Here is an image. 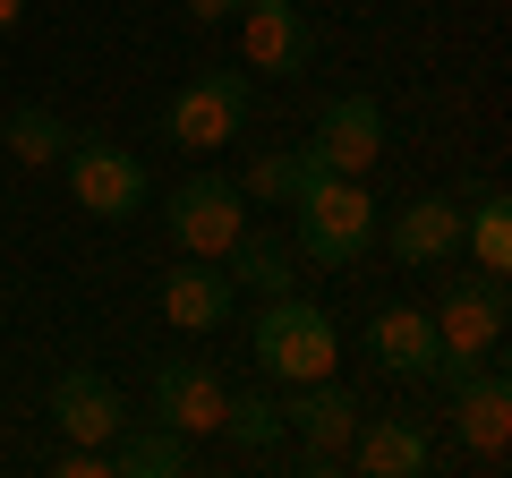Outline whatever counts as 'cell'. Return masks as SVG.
I'll return each mask as SVG.
<instances>
[{
	"label": "cell",
	"mask_w": 512,
	"mask_h": 478,
	"mask_svg": "<svg viewBox=\"0 0 512 478\" xmlns=\"http://www.w3.org/2000/svg\"><path fill=\"white\" fill-rule=\"evenodd\" d=\"M350 470H367V478H419L427 470V436L410 419H359V436H350Z\"/></svg>",
	"instance_id": "obj_16"
},
{
	"label": "cell",
	"mask_w": 512,
	"mask_h": 478,
	"mask_svg": "<svg viewBox=\"0 0 512 478\" xmlns=\"http://www.w3.org/2000/svg\"><path fill=\"white\" fill-rule=\"evenodd\" d=\"M308 154H316L325 171H342V180H367L376 154H384V111H376V94H333V103L316 111Z\"/></svg>",
	"instance_id": "obj_8"
},
{
	"label": "cell",
	"mask_w": 512,
	"mask_h": 478,
	"mask_svg": "<svg viewBox=\"0 0 512 478\" xmlns=\"http://www.w3.org/2000/svg\"><path fill=\"white\" fill-rule=\"evenodd\" d=\"M222 402H231V385H222L205 359H163V368H154V419L180 427L188 444L222 436Z\"/></svg>",
	"instance_id": "obj_9"
},
{
	"label": "cell",
	"mask_w": 512,
	"mask_h": 478,
	"mask_svg": "<svg viewBox=\"0 0 512 478\" xmlns=\"http://www.w3.org/2000/svg\"><path fill=\"white\" fill-rule=\"evenodd\" d=\"M248 350H256V376H265V385H308V376H333V350L342 342H333V316L316 308V299L282 291V299L256 308Z\"/></svg>",
	"instance_id": "obj_3"
},
{
	"label": "cell",
	"mask_w": 512,
	"mask_h": 478,
	"mask_svg": "<svg viewBox=\"0 0 512 478\" xmlns=\"http://www.w3.org/2000/svg\"><path fill=\"white\" fill-rule=\"evenodd\" d=\"M52 427L69 444H111L128 427V410H120V385H111L103 368H60L52 376Z\"/></svg>",
	"instance_id": "obj_11"
},
{
	"label": "cell",
	"mask_w": 512,
	"mask_h": 478,
	"mask_svg": "<svg viewBox=\"0 0 512 478\" xmlns=\"http://www.w3.org/2000/svg\"><path fill=\"white\" fill-rule=\"evenodd\" d=\"M0 146L18 154L26 171H43V163L69 154V120H60L52 103H18V111H9V129H0Z\"/></svg>",
	"instance_id": "obj_19"
},
{
	"label": "cell",
	"mask_w": 512,
	"mask_h": 478,
	"mask_svg": "<svg viewBox=\"0 0 512 478\" xmlns=\"http://www.w3.org/2000/svg\"><path fill=\"white\" fill-rule=\"evenodd\" d=\"M231 9H239V0H188V18H197V26H222Z\"/></svg>",
	"instance_id": "obj_24"
},
{
	"label": "cell",
	"mask_w": 512,
	"mask_h": 478,
	"mask_svg": "<svg viewBox=\"0 0 512 478\" xmlns=\"http://www.w3.org/2000/svg\"><path fill=\"white\" fill-rule=\"evenodd\" d=\"M239 9H282V0H239Z\"/></svg>",
	"instance_id": "obj_26"
},
{
	"label": "cell",
	"mask_w": 512,
	"mask_h": 478,
	"mask_svg": "<svg viewBox=\"0 0 512 478\" xmlns=\"http://www.w3.org/2000/svg\"><path fill=\"white\" fill-rule=\"evenodd\" d=\"M453 248H461V205L453 197H410L402 214H393V257L402 265L427 274V265H444Z\"/></svg>",
	"instance_id": "obj_15"
},
{
	"label": "cell",
	"mask_w": 512,
	"mask_h": 478,
	"mask_svg": "<svg viewBox=\"0 0 512 478\" xmlns=\"http://www.w3.org/2000/svg\"><path fill=\"white\" fill-rule=\"evenodd\" d=\"M427 325H436V376H444V385H461L470 368H487V359H495V342H504V325H512L504 274L444 282V291H436V308H427Z\"/></svg>",
	"instance_id": "obj_2"
},
{
	"label": "cell",
	"mask_w": 512,
	"mask_h": 478,
	"mask_svg": "<svg viewBox=\"0 0 512 478\" xmlns=\"http://www.w3.org/2000/svg\"><path fill=\"white\" fill-rule=\"evenodd\" d=\"M231 282H248L256 299H282L291 291V239H274V231H239L231 239Z\"/></svg>",
	"instance_id": "obj_18"
},
{
	"label": "cell",
	"mask_w": 512,
	"mask_h": 478,
	"mask_svg": "<svg viewBox=\"0 0 512 478\" xmlns=\"http://www.w3.org/2000/svg\"><path fill=\"white\" fill-rule=\"evenodd\" d=\"M69 197L86 205L94 222H128L137 205H146V163L128 146H111V137H69Z\"/></svg>",
	"instance_id": "obj_6"
},
{
	"label": "cell",
	"mask_w": 512,
	"mask_h": 478,
	"mask_svg": "<svg viewBox=\"0 0 512 478\" xmlns=\"http://www.w3.org/2000/svg\"><path fill=\"white\" fill-rule=\"evenodd\" d=\"M453 436L470 444L478 461H504V444H512V385H504V368H470L453 385Z\"/></svg>",
	"instance_id": "obj_12"
},
{
	"label": "cell",
	"mask_w": 512,
	"mask_h": 478,
	"mask_svg": "<svg viewBox=\"0 0 512 478\" xmlns=\"http://www.w3.org/2000/svg\"><path fill=\"white\" fill-rule=\"evenodd\" d=\"M52 478H111V444H69L52 461Z\"/></svg>",
	"instance_id": "obj_23"
},
{
	"label": "cell",
	"mask_w": 512,
	"mask_h": 478,
	"mask_svg": "<svg viewBox=\"0 0 512 478\" xmlns=\"http://www.w3.org/2000/svg\"><path fill=\"white\" fill-rule=\"evenodd\" d=\"M461 231H470L478 274H504V265H512V205L504 197H478V214H461Z\"/></svg>",
	"instance_id": "obj_22"
},
{
	"label": "cell",
	"mask_w": 512,
	"mask_h": 478,
	"mask_svg": "<svg viewBox=\"0 0 512 478\" xmlns=\"http://www.w3.org/2000/svg\"><path fill=\"white\" fill-rule=\"evenodd\" d=\"M231 299H239V282L222 274V257H180L163 274V316L180 333H214L222 316H231Z\"/></svg>",
	"instance_id": "obj_13"
},
{
	"label": "cell",
	"mask_w": 512,
	"mask_h": 478,
	"mask_svg": "<svg viewBox=\"0 0 512 478\" xmlns=\"http://www.w3.org/2000/svg\"><path fill=\"white\" fill-rule=\"evenodd\" d=\"M111 470H120V478H180L188 470V436L163 427V419L120 427V436H111Z\"/></svg>",
	"instance_id": "obj_17"
},
{
	"label": "cell",
	"mask_w": 512,
	"mask_h": 478,
	"mask_svg": "<svg viewBox=\"0 0 512 478\" xmlns=\"http://www.w3.org/2000/svg\"><path fill=\"white\" fill-rule=\"evenodd\" d=\"M367 239H376V197L342 171H316L308 188L291 197V248L308 265H359Z\"/></svg>",
	"instance_id": "obj_1"
},
{
	"label": "cell",
	"mask_w": 512,
	"mask_h": 478,
	"mask_svg": "<svg viewBox=\"0 0 512 478\" xmlns=\"http://www.w3.org/2000/svg\"><path fill=\"white\" fill-rule=\"evenodd\" d=\"M222 436H231L248 461H265L282 436H291V427H282V402H274V393L248 385V393H231V402H222Z\"/></svg>",
	"instance_id": "obj_20"
},
{
	"label": "cell",
	"mask_w": 512,
	"mask_h": 478,
	"mask_svg": "<svg viewBox=\"0 0 512 478\" xmlns=\"http://www.w3.org/2000/svg\"><path fill=\"white\" fill-rule=\"evenodd\" d=\"M359 393L333 385V376H308V385H291V402H282V427H299L308 436V453H299V470H342L350 461V436H359Z\"/></svg>",
	"instance_id": "obj_7"
},
{
	"label": "cell",
	"mask_w": 512,
	"mask_h": 478,
	"mask_svg": "<svg viewBox=\"0 0 512 478\" xmlns=\"http://www.w3.org/2000/svg\"><path fill=\"white\" fill-rule=\"evenodd\" d=\"M239 60H248L256 77H299L316 60V26L299 0H282V9H239Z\"/></svg>",
	"instance_id": "obj_10"
},
{
	"label": "cell",
	"mask_w": 512,
	"mask_h": 478,
	"mask_svg": "<svg viewBox=\"0 0 512 478\" xmlns=\"http://www.w3.org/2000/svg\"><path fill=\"white\" fill-rule=\"evenodd\" d=\"M248 111H256V86H248V77H239V69H205V77H188V86L171 94L163 129H171V146L205 154V146H239Z\"/></svg>",
	"instance_id": "obj_4"
},
{
	"label": "cell",
	"mask_w": 512,
	"mask_h": 478,
	"mask_svg": "<svg viewBox=\"0 0 512 478\" xmlns=\"http://www.w3.org/2000/svg\"><path fill=\"white\" fill-rule=\"evenodd\" d=\"M163 222H171V239H180V257H231V239L248 231V197H239V180H222V171H188L163 197Z\"/></svg>",
	"instance_id": "obj_5"
},
{
	"label": "cell",
	"mask_w": 512,
	"mask_h": 478,
	"mask_svg": "<svg viewBox=\"0 0 512 478\" xmlns=\"http://www.w3.org/2000/svg\"><path fill=\"white\" fill-rule=\"evenodd\" d=\"M26 18V0H0V35H9V26H18Z\"/></svg>",
	"instance_id": "obj_25"
},
{
	"label": "cell",
	"mask_w": 512,
	"mask_h": 478,
	"mask_svg": "<svg viewBox=\"0 0 512 478\" xmlns=\"http://www.w3.org/2000/svg\"><path fill=\"white\" fill-rule=\"evenodd\" d=\"M367 350H376V368L393 385H427L436 376V325H427V308H384L367 325Z\"/></svg>",
	"instance_id": "obj_14"
},
{
	"label": "cell",
	"mask_w": 512,
	"mask_h": 478,
	"mask_svg": "<svg viewBox=\"0 0 512 478\" xmlns=\"http://www.w3.org/2000/svg\"><path fill=\"white\" fill-rule=\"evenodd\" d=\"M316 171H325V163H316L308 146H299V154H256V163H248V180H239V197H256V205H291L299 188L316 180Z\"/></svg>",
	"instance_id": "obj_21"
}]
</instances>
